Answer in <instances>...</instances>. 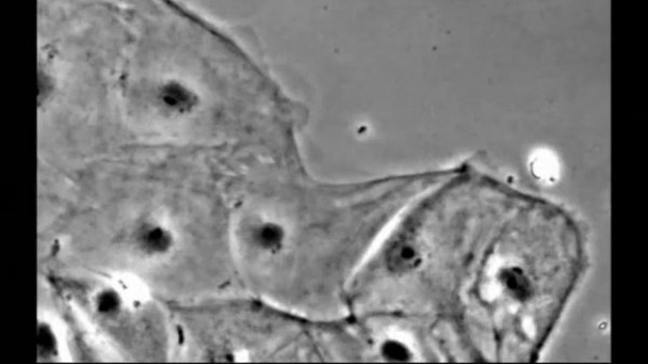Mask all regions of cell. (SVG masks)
Listing matches in <instances>:
<instances>
[{
    "label": "cell",
    "instance_id": "4",
    "mask_svg": "<svg viewBox=\"0 0 648 364\" xmlns=\"http://www.w3.org/2000/svg\"><path fill=\"white\" fill-rule=\"evenodd\" d=\"M38 355L43 358L56 357L58 351V340L56 332L49 324L41 323L38 328Z\"/></svg>",
    "mask_w": 648,
    "mask_h": 364
},
{
    "label": "cell",
    "instance_id": "5",
    "mask_svg": "<svg viewBox=\"0 0 648 364\" xmlns=\"http://www.w3.org/2000/svg\"><path fill=\"white\" fill-rule=\"evenodd\" d=\"M501 279L505 282L508 290L520 300H524L530 294V284L520 269H508L503 273Z\"/></svg>",
    "mask_w": 648,
    "mask_h": 364
},
{
    "label": "cell",
    "instance_id": "1",
    "mask_svg": "<svg viewBox=\"0 0 648 364\" xmlns=\"http://www.w3.org/2000/svg\"><path fill=\"white\" fill-rule=\"evenodd\" d=\"M135 244L148 256H161L170 252L174 246V237L168 228L157 223L142 225L135 235Z\"/></svg>",
    "mask_w": 648,
    "mask_h": 364
},
{
    "label": "cell",
    "instance_id": "3",
    "mask_svg": "<svg viewBox=\"0 0 648 364\" xmlns=\"http://www.w3.org/2000/svg\"><path fill=\"white\" fill-rule=\"evenodd\" d=\"M95 308L100 315L114 318L122 309V298L114 288H105L95 297Z\"/></svg>",
    "mask_w": 648,
    "mask_h": 364
},
{
    "label": "cell",
    "instance_id": "2",
    "mask_svg": "<svg viewBox=\"0 0 648 364\" xmlns=\"http://www.w3.org/2000/svg\"><path fill=\"white\" fill-rule=\"evenodd\" d=\"M162 108L174 114H186L197 104V96L189 88L177 81L164 83L157 93Z\"/></svg>",
    "mask_w": 648,
    "mask_h": 364
}]
</instances>
